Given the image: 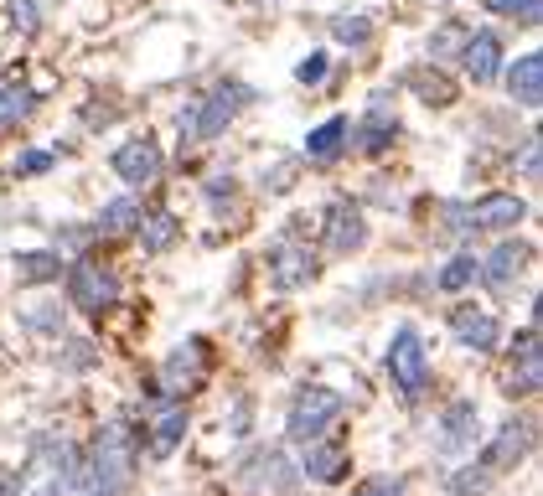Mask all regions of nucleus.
I'll use <instances>...</instances> for the list:
<instances>
[{
  "label": "nucleus",
  "instance_id": "obj_1",
  "mask_svg": "<svg viewBox=\"0 0 543 496\" xmlns=\"http://www.w3.org/2000/svg\"><path fill=\"white\" fill-rule=\"evenodd\" d=\"M130 476H135V440H130V429L125 424H104L99 440H94V460L83 465L78 491H88V496H119L130 486Z\"/></svg>",
  "mask_w": 543,
  "mask_h": 496
},
{
  "label": "nucleus",
  "instance_id": "obj_2",
  "mask_svg": "<svg viewBox=\"0 0 543 496\" xmlns=\"http://www.w3.org/2000/svg\"><path fill=\"white\" fill-rule=\"evenodd\" d=\"M244 104H249V88L244 83H218L197 109L181 114V140H218Z\"/></svg>",
  "mask_w": 543,
  "mask_h": 496
},
{
  "label": "nucleus",
  "instance_id": "obj_3",
  "mask_svg": "<svg viewBox=\"0 0 543 496\" xmlns=\"http://www.w3.org/2000/svg\"><path fill=\"white\" fill-rule=\"evenodd\" d=\"M337 419H342V393H331V388H300L295 403H290L285 429H290L295 445H316Z\"/></svg>",
  "mask_w": 543,
  "mask_h": 496
},
{
  "label": "nucleus",
  "instance_id": "obj_4",
  "mask_svg": "<svg viewBox=\"0 0 543 496\" xmlns=\"http://www.w3.org/2000/svg\"><path fill=\"white\" fill-rule=\"evenodd\" d=\"M388 378L404 398H419L430 383V357H425V341H419L414 326H399L394 341H388Z\"/></svg>",
  "mask_w": 543,
  "mask_h": 496
},
{
  "label": "nucleus",
  "instance_id": "obj_5",
  "mask_svg": "<svg viewBox=\"0 0 543 496\" xmlns=\"http://www.w3.org/2000/svg\"><path fill=\"white\" fill-rule=\"evenodd\" d=\"M68 295H73L78 310H88V316H104V310L119 300V279L104 264H94V259H78L68 269Z\"/></svg>",
  "mask_w": 543,
  "mask_h": 496
},
{
  "label": "nucleus",
  "instance_id": "obj_6",
  "mask_svg": "<svg viewBox=\"0 0 543 496\" xmlns=\"http://www.w3.org/2000/svg\"><path fill=\"white\" fill-rule=\"evenodd\" d=\"M445 212H450V228H518L528 217V202L512 192H492L476 207H445Z\"/></svg>",
  "mask_w": 543,
  "mask_h": 496
},
{
  "label": "nucleus",
  "instance_id": "obj_7",
  "mask_svg": "<svg viewBox=\"0 0 543 496\" xmlns=\"http://www.w3.org/2000/svg\"><path fill=\"white\" fill-rule=\"evenodd\" d=\"M269 279H275V290H300L316 279V254L306 243H290L280 238L275 248H269Z\"/></svg>",
  "mask_w": 543,
  "mask_h": 496
},
{
  "label": "nucleus",
  "instance_id": "obj_8",
  "mask_svg": "<svg viewBox=\"0 0 543 496\" xmlns=\"http://www.w3.org/2000/svg\"><path fill=\"white\" fill-rule=\"evenodd\" d=\"M528 445H533V424L528 419H507L502 429H497V440L487 445V455H481V471H512L523 455H528Z\"/></svg>",
  "mask_w": 543,
  "mask_h": 496
},
{
  "label": "nucleus",
  "instance_id": "obj_9",
  "mask_svg": "<svg viewBox=\"0 0 543 496\" xmlns=\"http://www.w3.org/2000/svg\"><path fill=\"white\" fill-rule=\"evenodd\" d=\"M476 429H481V414L471 398H456L440 419V455H466L476 445Z\"/></svg>",
  "mask_w": 543,
  "mask_h": 496
},
{
  "label": "nucleus",
  "instance_id": "obj_10",
  "mask_svg": "<svg viewBox=\"0 0 543 496\" xmlns=\"http://www.w3.org/2000/svg\"><path fill=\"white\" fill-rule=\"evenodd\" d=\"M161 145L156 140H130V145H119L114 150V171L119 176H125L130 186H150V181H156L161 176Z\"/></svg>",
  "mask_w": 543,
  "mask_h": 496
},
{
  "label": "nucleus",
  "instance_id": "obj_11",
  "mask_svg": "<svg viewBox=\"0 0 543 496\" xmlns=\"http://www.w3.org/2000/svg\"><path fill=\"white\" fill-rule=\"evenodd\" d=\"M362 243H368V223H362V212L352 202H337L326 212V248H331V254H357Z\"/></svg>",
  "mask_w": 543,
  "mask_h": 496
},
{
  "label": "nucleus",
  "instance_id": "obj_12",
  "mask_svg": "<svg viewBox=\"0 0 543 496\" xmlns=\"http://www.w3.org/2000/svg\"><path fill=\"white\" fill-rule=\"evenodd\" d=\"M528 254H533V248H528V243H497V248H492V254H487V259H481V264H476V274H481V279H487V285H492V290H512V279H518V274H523V264H528Z\"/></svg>",
  "mask_w": 543,
  "mask_h": 496
},
{
  "label": "nucleus",
  "instance_id": "obj_13",
  "mask_svg": "<svg viewBox=\"0 0 543 496\" xmlns=\"http://www.w3.org/2000/svg\"><path fill=\"white\" fill-rule=\"evenodd\" d=\"M244 481L254 491H290L295 486V471L280 450H259L254 460H244Z\"/></svg>",
  "mask_w": 543,
  "mask_h": 496
},
{
  "label": "nucleus",
  "instance_id": "obj_14",
  "mask_svg": "<svg viewBox=\"0 0 543 496\" xmlns=\"http://www.w3.org/2000/svg\"><path fill=\"white\" fill-rule=\"evenodd\" d=\"M450 331H456V341L471 347V352H492L497 347V321L487 316V310H476V305H461L456 316H450Z\"/></svg>",
  "mask_w": 543,
  "mask_h": 496
},
{
  "label": "nucleus",
  "instance_id": "obj_15",
  "mask_svg": "<svg viewBox=\"0 0 543 496\" xmlns=\"http://www.w3.org/2000/svg\"><path fill=\"white\" fill-rule=\"evenodd\" d=\"M461 57H466V73L476 83H492L502 73V42H497V31H471Z\"/></svg>",
  "mask_w": 543,
  "mask_h": 496
},
{
  "label": "nucleus",
  "instance_id": "obj_16",
  "mask_svg": "<svg viewBox=\"0 0 543 496\" xmlns=\"http://www.w3.org/2000/svg\"><path fill=\"white\" fill-rule=\"evenodd\" d=\"M202 341H187V347H176L171 357H166V367H161V378H166V393H187V388H197L202 383Z\"/></svg>",
  "mask_w": 543,
  "mask_h": 496
},
{
  "label": "nucleus",
  "instance_id": "obj_17",
  "mask_svg": "<svg viewBox=\"0 0 543 496\" xmlns=\"http://www.w3.org/2000/svg\"><path fill=\"white\" fill-rule=\"evenodd\" d=\"M507 93L518 104L538 109V99H543V52H523L518 62H512L507 68Z\"/></svg>",
  "mask_w": 543,
  "mask_h": 496
},
{
  "label": "nucleus",
  "instance_id": "obj_18",
  "mask_svg": "<svg viewBox=\"0 0 543 496\" xmlns=\"http://www.w3.org/2000/svg\"><path fill=\"white\" fill-rule=\"evenodd\" d=\"M543 383V357H538V326L523 331V357H512V393H538Z\"/></svg>",
  "mask_w": 543,
  "mask_h": 496
},
{
  "label": "nucleus",
  "instance_id": "obj_19",
  "mask_svg": "<svg viewBox=\"0 0 543 496\" xmlns=\"http://www.w3.org/2000/svg\"><path fill=\"white\" fill-rule=\"evenodd\" d=\"M347 450L342 445H326V440H316V445H306V476L311 481H321V486H331V481H342L347 476Z\"/></svg>",
  "mask_w": 543,
  "mask_h": 496
},
{
  "label": "nucleus",
  "instance_id": "obj_20",
  "mask_svg": "<svg viewBox=\"0 0 543 496\" xmlns=\"http://www.w3.org/2000/svg\"><path fill=\"white\" fill-rule=\"evenodd\" d=\"M347 130H352V124H347L342 114H331V119L321 124V130H311V140H306V155H311L316 166H331V161L342 155V145H347Z\"/></svg>",
  "mask_w": 543,
  "mask_h": 496
},
{
  "label": "nucleus",
  "instance_id": "obj_21",
  "mask_svg": "<svg viewBox=\"0 0 543 496\" xmlns=\"http://www.w3.org/2000/svg\"><path fill=\"white\" fill-rule=\"evenodd\" d=\"M181 238V223L166 212V207H156V212H140V243H145V254H166V248Z\"/></svg>",
  "mask_w": 543,
  "mask_h": 496
},
{
  "label": "nucleus",
  "instance_id": "obj_22",
  "mask_svg": "<svg viewBox=\"0 0 543 496\" xmlns=\"http://www.w3.org/2000/svg\"><path fill=\"white\" fill-rule=\"evenodd\" d=\"M181 434H187V409L181 403H166V409L156 414V429H150V455H171L181 445Z\"/></svg>",
  "mask_w": 543,
  "mask_h": 496
},
{
  "label": "nucleus",
  "instance_id": "obj_23",
  "mask_svg": "<svg viewBox=\"0 0 543 496\" xmlns=\"http://www.w3.org/2000/svg\"><path fill=\"white\" fill-rule=\"evenodd\" d=\"M140 202L135 197H114V202H104V212H99V223H94V233H109V238H119V233H130V228H140Z\"/></svg>",
  "mask_w": 543,
  "mask_h": 496
},
{
  "label": "nucleus",
  "instance_id": "obj_24",
  "mask_svg": "<svg viewBox=\"0 0 543 496\" xmlns=\"http://www.w3.org/2000/svg\"><path fill=\"white\" fill-rule=\"evenodd\" d=\"M16 274H21V285H47V279L63 274V254H52V248H32V254L16 259Z\"/></svg>",
  "mask_w": 543,
  "mask_h": 496
},
{
  "label": "nucleus",
  "instance_id": "obj_25",
  "mask_svg": "<svg viewBox=\"0 0 543 496\" xmlns=\"http://www.w3.org/2000/svg\"><path fill=\"white\" fill-rule=\"evenodd\" d=\"M331 37L342 47H368L373 42V21L368 16H331Z\"/></svg>",
  "mask_w": 543,
  "mask_h": 496
},
{
  "label": "nucleus",
  "instance_id": "obj_26",
  "mask_svg": "<svg viewBox=\"0 0 543 496\" xmlns=\"http://www.w3.org/2000/svg\"><path fill=\"white\" fill-rule=\"evenodd\" d=\"M409 83L425 104H456V83L440 78V73H409Z\"/></svg>",
  "mask_w": 543,
  "mask_h": 496
},
{
  "label": "nucleus",
  "instance_id": "obj_27",
  "mask_svg": "<svg viewBox=\"0 0 543 496\" xmlns=\"http://www.w3.org/2000/svg\"><path fill=\"white\" fill-rule=\"evenodd\" d=\"M32 104H37V99H32L26 88H16V83H11V88H0V130L21 124L26 114H32Z\"/></svg>",
  "mask_w": 543,
  "mask_h": 496
},
{
  "label": "nucleus",
  "instance_id": "obj_28",
  "mask_svg": "<svg viewBox=\"0 0 543 496\" xmlns=\"http://www.w3.org/2000/svg\"><path fill=\"white\" fill-rule=\"evenodd\" d=\"M362 130H368V135H362L357 145H362V150H368V155H378V150H383L388 140H394V135H399V119H388L383 109H373V114H368V124H362Z\"/></svg>",
  "mask_w": 543,
  "mask_h": 496
},
{
  "label": "nucleus",
  "instance_id": "obj_29",
  "mask_svg": "<svg viewBox=\"0 0 543 496\" xmlns=\"http://www.w3.org/2000/svg\"><path fill=\"white\" fill-rule=\"evenodd\" d=\"M471 279H476V254H456V259H450V264L440 269L435 285H440L445 295H456V290H466V285H471Z\"/></svg>",
  "mask_w": 543,
  "mask_h": 496
},
{
  "label": "nucleus",
  "instance_id": "obj_30",
  "mask_svg": "<svg viewBox=\"0 0 543 496\" xmlns=\"http://www.w3.org/2000/svg\"><path fill=\"white\" fill-rule=\"evenodd\" d=\"M466 37H471V31H466L461 21H445L435 37H430V52H435V57H456V52H466Z\"/></svg>",
  "mask_w": 543,
  "mask_h": 496
},
{
  "label": "nucleus",
  "instance_id": "obj_31",
  "mask_svg": "<svg viewBox=\"0 0 543 496\" xmlns=\"http://www.w3.org/2000/svg\"><path fill=\"white\" fill-rule=\"evenodd\" d=\"M518 166H523V176H528V181H538V176H543V135H538V130L523 140V150H518Z\"/></svg>",
  "mask_w": 543,
  "mask_h": 496
},
{
  "label": "nucleus",
  "instance_id": "obj_32",
  "mask_svg": "<svg viewBox=\"0 0 543 496\" xmlns=\"http://www.w3.org/2000/svg\"><path fill=\"white\" fill-rule=\"evenodd\" d=\"M538 6H543V0H492V11L497 16H512V21H538Z\"/></svg>",
  "mask_w": 543,
  "mask_h": 496
},
{
  "label": "nucleus",
  "instance_id": "obj_33",
  "mask_svg": "<svg viewBox=\"0 0 543 496\" xmlns=\"http://www.w3.org/2000/svg\"><path fill=\"white\" fill-rule=\"evenodd\" d=\"M481 491H487V471H476V465L450 481V496H481Z\"/></svg>",
  "mask_w": 543,
  "mask_h": 496
},
{
  "label": "nucleus",
  "instance_id": "obj_34",
  "mask_svg": "<svg viewBox=\"0 0 543 496\" xmlns=\"http://www.w3.org/2000/svg\"><path fill=\"white\" fill-rule=\"evenodd\" d=\"M352 496H404V481L399 476H373L368 486H357Z\"/></svg>",
  "mask_w": 543,
  "mask_h": 496
},
{
  "label": "nucleus",
  "instance_id": "obj_35",
  "mask_svg": "<svg viewBox=\"0 0 543 496\" xmlns=\"http://www.w3.org/2000/svg\"><path fill=\"white\" fill-rule=\"evenodd\" d=\"M52 166H57L52 150H26V155H21V171H26V176H47Z\"/></svg>",
  "mask_w": 543,
  "mask_h": 496
},
{
  "label": "nucleus",
  "instance_id": "obj_36",
  "mask_svg": "<svg viewBox=\"0 0 543 496\" xmlns=\"http://www.w3.org/2000/svg\"><path fill=\"white\" fill-rule=\"evenodd\" d=\"M295 78H300V83H321V78H326V52H311V57L295 68Z\"/></svg>",
  "mask_w": 543,
  "mask_h": 496
},
{
  "label": "nucleus",
  "instance_id": "obj_37",
  "mask_svg": "<svg viewBox=\"0 0 543 496\" xmlns=\"http://www.w3.org/2000/svg\"><path fill=\"white\" fill-rule=\"evenodd\" d=\"M11 16H16L21 31H37V21H42L37 16V0H11Z\"/></svg>",
  "mask_w": 543,
  "mask_h": 496
},
{
  "label": "nucleus",
  "instance_id": "obj_38",
  "mask_svg": "<svg viewBox=\"0 0 543 496\" xmlns=\"http://www.w3.org/2000/svg\"><path fill=\"white\" fill-rule=\"evenodd\" d=\"M88 238H94V228H68V233H63V243H68V248H83Z\"/></svg>",
  "mask_w": 543,
  "mask_h": 496
},
{
  "label": "nucleus",
  "instance_id": "obj_39",
  "mask_svg": "<svg viewBox=\"0 0 543 496\" xmlns=\"http://www.w3.org/2000/svg\"><path fill=\"white\" fill-rule=\"evenodd\" d=\"M0 496H16V481H0Z\"/></svg>",
  "mask_w": 543,
  "mask_h": 496
}]
</instances>
